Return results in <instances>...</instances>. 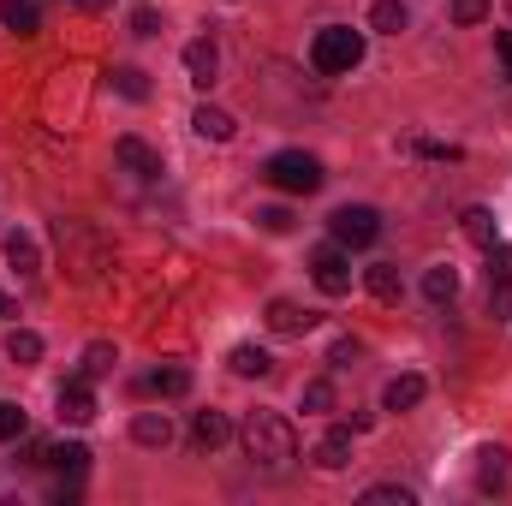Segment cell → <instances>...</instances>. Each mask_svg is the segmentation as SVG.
I'll use <instances>...</instances> for the list:
<instances>
[{
  "label": "cell",
  "mask_w": 512,
  "mask_h": 506,
  "mask_svg": "<svg viewBox=\"0 0 512 506\" xmlns=\"http://www.w3.org/2000/svg\"><path fill=\"white\" fill-rule=\"evenodd\" d=\"M310 459H316L322 471H346V465H352V429H328V435L310 447Z\"/></svg>",
  "instance_id": "cell-12"
},
{
  "label": "cell",
  "mask_w": 512,
  "mask_h": 506,
  "mask_svg": "<svg viewBox=\"0 0 512 506\" xmlns=\"http://www.w3.org/2000/svg\"><path fill=\"white\" fill-rule=\"evenodd\" d=\"M131 441H137V447H167V441H173L167 411H137V417H131Z\"/></svg>",
  "instance_id": "cell-13"
},
{
  "label": "cell",
  "mask_w": 512,
  "mask_h": 506,
  "mask_svg": "<svg viewBox=\"0 0 512 506\" xmlns=\"http://www.w3.org/2000/svg\"><path fill=\"white\" fill-rule=\"evenodd\" d=\"M489 18V0H453V24H483Z\"/></svg>",
  "instance_id": "cell-34"
},
{
  "label": "cell",
  "mask_w": 512,
  "mask_h": 506,
  "mask_svg": "<svg viewBox=\"0 0 512 506\" xmlns=\"http://www.w3.org/2000/svg\"><path fill=\"white\" fill-rule=\"evenodd\" d=\"M489 310L495 322H512V251L489 245Z\"/></svg>",
  "instance_id": "cell-6"
},
{
  "label": "cell",
  "mask_w": 512,
  "mask_h": 506,
  "mask_svg": "<svg viewBox=\"0 0 512 506\" xmlns=\"http://www.w3.org/2000/svg\"><path fill=\"white\" fill-rule=\"evenodd\" d=\"M328 233H334V245L364 251V245H376V239H382V215H376L370 203H346V209H334V215H328Z\"/></svg>",
  "instance_id": "cell-4"
},
{
  "label": "cell",
  "mask_w": 512,
  "mask_h": 506,
  "mask_svg": "<svg viewBox=\"0 0 512 506\" xmlns=\"http://www.w3.org/2000/svg\"><path fill=\"white\" fill-rule=\"evenodd\" d=\"M114 364H120V352H114V346H108V340H96V346H84V370H78V376H108V370H114Z\"/></svg>",
  "instance_id": "cell-27"
},
{
  "label": "cell",
  "mask_w": 512,
  "mask_h": 506,
  "mask_svg": "<svg viewBox=\"0 0 512 506\" xmlns=\"http://www.w3.org/2000/svg\"><path fill=\"white\" fill-rule=\"evenodd\" d=\"M155 30H161V18H155L149 6H143V12H131V36H155Z\"/></svg>",
  "instance_id": "cell-37"
},
{
  "label": "cell",
  "mask_w": 512,
  "mask_h": 506,
  "mask_svg": "<svg viewBox=\"0 0 512 506\" xmlns=\"http://www.w3.org/2000/svg\"><path fill=\"white\" fill-rule=\"evenodd\" d=\"M24 429H30V417L12 399H0V441H24Z\"/></svg>",
  "instance_id": "cell-30"
},
{
  "label": "cell",
  "mask_w": 512,
  "mask_h": 506,
  "mask_svg": "<svg viewBox=\"0 0 512 506\" xmlns=\"http://www.w3.org/2000/svg\"><path fill=\"white\" fill-rule=\"evenodd\" d=\"M304 411H316V417L334 411V381H310V387H304Z\"/></svg>",
  "instance_id": "cell-31"
},
{
  "label": "cell",
  "mask_w": 512,
  "mask_h": 506,
  "mask_svg": "<svg viewBox=\"0 0 512 506\" xmlns=\"http://www.w3.org/2000/svg\"><path fill=\"white\" fill-rule=\"evenodd\" d=\"M72 6H78V12H108L114 0H72Z\"/></svg>",
  "instance_id": "cell-38"
},
{
  "label": "cell",
  "mask_w": 512,
  "mask_h": 506,
  "mask_svg": "<svg viewBox=\"0 0 512 506\" xmlns=\"http://www.w3.org/2000/svg\"><path fill=\"white\" fill-rule=\"evenodd\" d=\"M239 441H245L251 465L268 471V477L292 471V459H298V435H292V423H286L280 411H251V417L239 423Z\"/></svg>",
  "instance_id": "cell-1"
},
{
  "label": "cell",
  "mask_w": 512,
  "mask_h": 506,
  "mask_svg": "<svg viewBox=\"0 0 512 506\" xmlns=\"http://www.w3.org/2000/svg\"><path fill=\"white\" fill-rule=\"evenodd\" d=\"M364 506H411V489H364Z\"/></svg>",
  "instance_id": "cell-32"
},
{
  "label": "cell",
  "mask_w": 512,
  "mask_h": 506,
  "mask_svg": "<svg viewBox=\"0 0 512 506\" xmlns=\"http://www.w3.org/2000/svg\"><path fill=\"white\" fill-rule=\"evenodd\" d=\"M495 54H501V78L512 84V30H495Z\"/></svg>",
  "instance_id": "cell-36"
},
{
  "label": "cell",
  "mask_w": 512,
  "mask_h": 506,
  "mask_svg": "<svg viewBox=\"0 0 512 506\" xmlns=\"http://www.w3.org/2000/svg\"><path fill=\"white\" fill-rule=\"evenodd\" d=\"M191 126H197V137H209V143H233V137H239V120H233L227 108H197Z\"/></svg>",
  "instance_id": "cell-15"
},
{
  "label": "cell",
  "mask_w": 512,
  "mask_h": 506,
  "mask_svg": "<svg viewBox=\"0 0 512 506\" xmlns=\"http://www.w3.org/2000/svg\"><path fill=\"white\" fill-rule=\"evenodd\" d=\"M233 441V423L221 417V411H197L191 417V447L197 453H215V447H227Z\"/></svg>",
  "instance_id": "cell-11"
},
{
  "label": "cell",
  "mask_w": 512,
  "mask_h": 506,
  "mask_svg": "<svg viewBox=\"0 0 512 506\" xmlns=\"http://www.w3.org/2000/svg\"><path fill=\"white\" fill-rule=\"evenodd\" d=\"M6 358H12V364H42V334L12 328V334H6Z\"/></svg>",
  "instance_id": "cell-24"
},
{
  "label": "cell",
  "mask_w": 512,
  "mask_h": 506,
  "mask_svg": "<svg viewBox=\"0 0 512 506\" xmlns=\"http://www.w3.org/2000/svg\"><path fill=\"white\" fill-rule=\"evenodd\" d=\"M358 60H364V30H352V24H328V30H316V42H310V66H316L322 78H346Z\"/></svg>",
  "instance_id": "cell-2"
},
{
  "label": "cell",
  "mask_w": 512,
  "mask_h": 506,
  "mask_svg": "<svg viewBox=\"0 0 512 506\" xmlns=\"http://www.w3.org/2000/svg\"><path fill=\"white\" fill-rule=\"evenodd\" d=\"M262 322H268L274 334H286V340H298V334H310V328H316V316H310V310H298L292 298H274Z\"/></svg>",
  "instance_id": "cell-10"
},
{
  "label": "cell",
  "mask_w": 512,
  "mask_h": 506,
  "mask_svg": "<svg viewBox=\"0 0 512 506\" xmlns=\"http://www.w3.org/2000/svg\"><path fill=\"white\" fill-rule=\"evenodd\" d=\"M364 286H370V298H382V304H399V292H405V280H399L393 262H376V268L364 274Z\"/></svg>",
  "instance_id": "cell-21"
},
{
  "label": "cell",
  "mask_w": 512,
  "mask_h": 506,
  "mask_svg": "<svg viewBox=\"0 0 512 506\" xmlns=\"http://www.w3.org/2000/svg\"><path fill=\"white\" fill-rule=\"evenodd\" d=\"M352 358H364V340H352V334H346V340H334V352H328V364H334V370H346Z\"/></svg>",
  "instance_id": "cell-33"
},
{
  "label": "cell",
  "mask_w": 512,
  "mask_h": 506,
  "mask_svg": "<svg viewBox=\"0 0 512 506\" xmlns=\"http://www.w3.org/2000/svg\"><path fill=\"white\" fill-rule=\"evenodd\" d=\"M227 370H233V376H245V381H262L268 370H274V358H268L262 346H233V358H227Z\"/></svg>",
  "instance_id": "cell-19"
},
{
  "label": "cell",
  "mask_w": 512,
  "mask_h": 506,
  "mask_svg": "<svg viewBox=\"0 0 512 506\" xmlns=\"http://www.w3.org/2000/svg\"><path fill=\"white\" fill-rule=\"evenodd\" d=\"M96 417V387L90 376H72L60 387V423H90Z\"/></svg>",
  "instance_id": "cell-8"
},
{
  "label": "cell",
  "mask_w": 512,
  "mask_h": 506,
  "mask_svg": "<svg viewBox=\"0 0 512 506\" xmlns=\"http://www.w3.org/2000/svg\"><path fill=\"white\" fill-rule=\"evenodd\" d=\"M108 84H114L126 102H143V96H149V84H143V72H137V66H114V72H108Z\"/></svg>",
  "instance_id": "cell-28"
},
{
  "label": "cell",
  "mask_w": 512,
  "mask_h": 506,
  "mask_svg": "<svg viewBox=\"0 0 512 506\" xmlns=\"http://www.w3.org/2000/svg\"><path fill=\"white\" fill-rule=\"evenodd\" d=\"M459 227H465V239H471L477 251L501 245V233H495V215H489V209H465V215H459Z\"/></svg>",
  "instance_id": "cell-20"
},
{
  "label": "cell",
  "mask_w": 512,
  "mask_h": 506,
  "mask_svg": "<svg viewBox=\"0 0 512 506\" xmlns=\"http://www.w3.org/2000/svg\"><path fill=\"white\" fill-rule=\"evenodd\" d=\"M0 322H12V298L6 292H0Z\"/></svg>",
  "instance_id": "cell-39"
},
{
  "label": "cell",
  "mask_w": 512,
  "mask_h": 506,
  "mask_svg": "<svg viewBox=\"0 0 512 506\" xmlns=\"http://www.w3.org/2000/svg\"><path fill=\"white\" fill-rule=\"evenodd\" d=\"M6 262H12V268L30 280V274L42 268V256H36V239H30V233H6Z\"/></svg>",
  "instance_id": "cell-22"
},
{
  "label": "cell",
  "mask_w": 512,
  "mask_h": 506,
  "mask_svg": "<svg viewBox=\"0 0 512 506\" xmlns=\"http://www.w3.org/2000/svg\"><path fill=\"white\" fill-rule=\"evenodd\" d=\"M48 465H54V471H66V477H84V465H90V447H84V441L48 447Z\"/></svg>",
  "instance_id": "cell-25"
},
{
  "label": "cell",
  "mask_w": 512,
  "mask_h": 506,
  "mask_svg": "<svg viewBox=\"0 0 512 506\" xmlns=\"http://www.w3.org/2000/svg\"><path fill=\"white\" fill-rule=\"evenodd\" d=\"M405 155H423V161H459V149H453V143H435V137H411Z\"/></svg>",
  "instance_id": "cell-29"
},
{
  "label": "cell",
  "mask_w": 512,
  "mask_h": 506,
  "mask_svg": "<svg viewBox=\"0 0 512 506\" xmlns=\"http://www.w3.org/2000/svg\"><path fill=\"white\" fill-rule=\"evenodd\" d=\"M453 292H459V268H453V262H435V268L423 274V298H429V304H453Z\"/></svg>",
  "instance_id": "cell-18"
},
{
  "label": "cell",
  "mask_w": 512,
  "mask_h": 506,
  "mask_svg": "<svg viewBox=\"0 0 512 506\" xmlns=\"http://www.w3.org/2000/svg\"><path fill=\"white\" fill-rule=\"evenodd\" d=\"M185 72H191V84H197V90H209V84H215V72H221V48H215L209 36L185 42Z\"/></svg>",
  "instance_id": "cell-9"
},
{
  "label": "cell",
  "mask_w": 512,
  "mask_h": 506,
  "mask_svg": "<svg viewBox=\"0 0 512 506\" xmlns=\"http://www.w3.org/2000/svg\"><path fill=\"white\" fill-rule=\"evenodd\" d=\"M477 459H483V465H477V483H483V489H501V483H507V453H501V447H483Z\"/></svg>",
  "instance_id": "cell-26"
},
{
  "label": "cell",
  "mask_w": 512,
  "mask_h": 506,
  "mask_svg": "<svg viewBox=\"0 0 512 506\" xmlns=\"http://www.w3.org/2000/svg\"><path fill=\"white\" fill-rule=\"evenodd\" d=\"M114 161H120V173H131V179H143V185L167 173V167H161V149H149L143 137H120V143H114Z\"/></svg>",
  "instance_id": "cell-7"
},
{
  "label": "cell",
  "mask_w": 512,
  "mask_h": 506,
  "mask_svg": "<svg viewBox=\"0 0 512 506\" xmlns=\"http://www.w3.org/2000/svg\"><path fill=\"white\" fill-rule=\"evenodd\" d=\"M256 221H262V233H292V209H280V203H274V209H262Z\"/></svg>",
  "instance_id": "cell-35"
},
{
  "label": "cell",
  "mask_w": 512,
  "mask_h": 506,
  "mask_svg": "<svg viewBox=\"0 0 512 506\" xmlns=\"http://www.w3.org/2000/svg\"><path fill=\"white\" fill-rule=\"evenodd\" d=\"M310 280H316V292L346 298V292H352V262H346V245H322V251L310 256Z\"/></svg>",
  "instance_id": "cell-5"
},
{
  "label": "cell",
  "mask_w": 512,
  "mask_h": 506,
  "mask_svg": "<svg viewBox=\"0 0 512 506\" xmlns=\"http://www.w3.org/2000/svg\"><path fill=\"white\" fill-rule=\"evenodd\" d=\"M262 179L286 197H310V191H322V161L310 149H280V155L262 161Z\"/></svg>",
  "instance_id": "cell-3"
},
{
  "label": "cell",
  "mask_w": 512,
  "mask_h": 506,
  "mask_svg": "<svg viewBox=\"0 0 512 506\" xmlns=\"http://www.w3.org/2000/svg\"><path fill=\"white\" fill-rule=\"evenodd\" d=\"M423 393H429V381L423 376H393L387 381V393H382V405L387 411H411V405H423Z\"/></svg>",
  "instance_id": "cell-16"
},
{
  "label": "cell",
  "mask_w": 512,
  "mask_h": 506,
  "mask_svg": "<svg viewBox=\"0 0 512 506\" xmlns=\"http://www.w3.org/2000/svg\"><path fill=\"white\" fill-rule=\"evenodd\" d=\"M0 24H6L12 36H36V30H42V6H36V0H0Z\"/></svg>",
  "instance_id": "cell-14"
},
{
  "label": "cell",
  "mask_w": 512,
  "mask_h": 506,
  "mask_svg": "<svg viewBox=\"0 0 512 506\" xmlns=\"http://www.w3.org/2000/svg\"><path fill=\"white\" fill-rule=\"evenodd\" d=\"M405 24H411L405 0H376V6H370V30H382V36H399Z\"/></svg>",
  "instance_id": "cell-23"
},
{
  "label": "cell",
  "mask_w": 512,
  "mask_h": 506,
  "mask_svg": "<svg viewBox=\"0 0 512 506\" xmlns=\"http://www.w3.org/2000/svg\"><path fill=\"white\" fill-rule=\"evenodd\" d=\"M137 393H155V399H185V393H191V370H155V376L137 381Z\"/></svg>",
  "instance_id": "cell-17"
}]
</instances>
